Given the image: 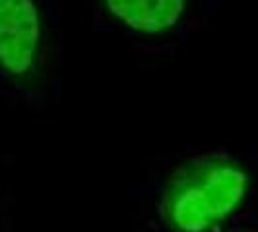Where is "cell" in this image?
<instances>
[{"instance_id":"1","label":"cell","mask_w":258,"mask_h":232,"mask_svg":"<svg viewBox=\"0 0 258 232\" xmlns=\"http://www.w3.org/2000/svg\"><path fill=\"white\" fill-rule=\"evenodd\" d=\"M254 192V174L237 155L216 149L186 159L154 199L161 232H218L243 215Z\"/></svg>"},{"instance_id":"2","label":"cell","mask_w":258,"mask_h":232,"mask_svg":"<svg viewBox=\"0 0 258 232\" xmlns=\"http://www.w3.org/2000/svg\"><path fill=\"white\" fill-rule=\"evenodd\" d=\"M95 27L146 54H165L206 27L218 0H90Z\"/></svg>"},{"instance_id":"3","label":"cell","mask_w":258,"mask_h":232,"mask_svg":"<svg viewBox=\"0 0 258 232\" xmlns=\"http://www.w3.org/2000/svg\"><path fill=\"white\" fill-rule=\"evenodd\" d=\"M54 24L41 0H0V83L43 99L49 85Z\"/></svg>"},{"instance_id":"4","label":"cell","mask_w":258,"mask_h":232,"mask_svg":"<svg viewBox=\"0 0 258 232\" xmlns=\"http://www.w3.org/2000/svg\"><path fill=\"white\" fill-rule=\"evenodd\" d=\"M218 232H258V220H252L248 217H237L235 220H231L229 224H225L221 230Z\"/></svg>"}]
</instances>
